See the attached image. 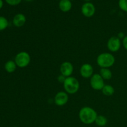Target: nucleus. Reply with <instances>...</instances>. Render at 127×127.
<instances>
[{"label":"nucleus","instance_id":"1","mask_svg":"<svg viewBox=\"0 0 127 127\" xmlns=\"http://www.w3.org/2000/svg\"><path fill=\"white\" fill-rule=\"evenodd\" d=\"M97 114L94 109L89 107L81 108L79 112V117L81 121L84 124H91L95 122Z\"/></svg>","mask_w":127,"mask_h":127},{"label":"nucleus","instance_id":"2","mask_svg":"<svg viewBox=\"0 0 127 127\" xmlns=\"http://www.w3.org/2000/svg\"><path fill=\"white\" fill-rule=\"evenodd\" d=\"M96 61L97 64L101 68H109L114 65L115 59L111 53H102L98 56Z\"/></svg>","mask_w":127,"mask_h":127},{"label":"nucleus","instance_id":"3","mask_svg":"<svg viewBox=\"0 0 127 127\" xmlns=\"http://www.w3.org/2000/svg\"><path fill=\"white\" fill-rule=\"evenodd\" d=\"M63 86L66 93L69 94H74L79 90V82L74 77H67L63 83Z\"/></svg>","mask_w":127,"mask_h":127},{"label":"nucleus","instance_id":"4","mask_svg":"<svg viewBox=\"0 0 127 127\" xmlns=\"http://www.w3.org/2000/svg\"><path fill=\"white\" fill-rule=\"evenodd\" d=\"M14 62L17 66L25 68L31 62V56L27 52H21L16 55Z\"/></svg>","mask_w":127,"mask_h":127},{"label":"nucleus","instance_id":"5","mask_svg":"<svg viewBox=\"0 0 127 127\" xmlns=\"http://www.w3.org/2000/svg\"><path fill=\"white\" fill-rule=\"evenodd\" d=\"M90 84L92 88L96 91L102 90L105 86L104 79L99 74H94L92 76L91 78Z\"/></svg>","mask_w":127,"mask_h":127},{"label":"nucleus","instance_id":"6","mask_svg":"<svg viewBox=\"0 0 127 127\" xmlns=\"http://www.w3.org/2000/svg\"><path fill=\"white\" fill-rule=\"evenodd\" d=\"M95 8L94 5L90 2H86L81 6V12L86 17H91L95 14Z\"/></svg>","mask_w":127,"mask_h":127},{"label":"nucleus","instance_id":"7","mask_svg":"<svg viewBox=\"0 0 127 127\" xmlns=\"http://www.w3.org/2000/svg\"><path fill=\"white\" fill-rule=\"evenodd\" d=\"M121 47V41L118 37H112L107 42V48L112 52H116L120 50Z\"/></svg>","mask_w":127,"mask_h":127},{"label":"nucleus","instance_id":"8","mask_svg":"<svg viewBox=\"0 0 127 127\" xmlns=\"http://www.w3.org/2000/svg\"><path fill=\"white\" fill-rule=\"evenodd\" d=\"M68 93L66 92L60 91L57 93L54 98L55 103L58 106H63L66 104H67L68 101Z\"/></svg>","mask_w":127,"mask_h":127},{"label":"nucleus","instance_id":"9","mask_svg":"<svg viewBox=\"0 0 127 127\" xmlns=\"http://www.w3.org/2000/svg\"><path fill=\"white\" fill-rule=\"evenodd\" d=\"M74 67L73 64L69 62H63L60 66V72L62 75L65 77H69L73 74Z\"/></svg>","mask_w":127,"mask_h":127},{"label":"nucleus","instance_id":"10","mask_svg":"<svg viewBox=\"0 0 127 127\" xmlns=\"http://www.w3.org/2000/svg\"><path fill=\"white\" fill-rule=\"evenodd\" d=\"M94 73V69L93 66L89 63L83 64L80 68V74L82 77L84 78H91Z\"/></svg>","mask_w":127,"mask_h":127},{"label":"nucleus","instance_id":"11","mask_svg":"<svg viewBox=\"0 0 127 127\" xmlns=\"http://www.w3.org/2000/svg\"><path fill=\"white\" fill-rule=\"evenodd\" d=\"M26 22V17L23 14H17L14 17L12 20V23L14 26L17 27H21L25 24Z\"/></svg>","mask_w":127,"mask_h":127},{"label":"nucleus","instance_id":"12","mask_svg":"<svg viewBox=\"0 0 127 127\" xmlns=\"http://www.w3.org/2000/svg\"><path fill=\"white\" fill-rule=\"evenodd\" d=\"M58 6H59L60 9L62 12H68L70 11L72 7L71 1L69 0H60Z\"/></svg>","mask_w":127,"mask_h":127},{"label":"nucleus","instance_id":"13","mask_svg":"<svg viewBox=\"0 0 127 127\" xmlns=\"http://www.w3.org/2000/svg\"><path fill=\"white\" fill-rule=\"evenodd\" d=\"M16 67H17V65H16V63H15L14 61L9 60L8 62H6L4 64V69L7 73H13L16 69Z\"/></svg>","mask_w":127,"mask_h":127},{"label":"nucleus","instance_id":"14","mask_svg":"<svg viewBox=\"0 0 127 127\" xmlns=\"http://www.w3.org/2000/svg\"><path fill=\"white\" fill-rule=\"evenodd\" d=\"M100 76L105 80L110 79L112 77V73L109 68H101L100 70Z\"/></svg>","mask_w":127,"mask_h":127},{"label":"nucleus","instance_id":"15","mask_svg":"<svg viewBox=\"0 0 127 127\" xmlns=\"http://www.w3.org/2000/svg\"><path fill=\"white\" fill-rule=\"evenodd\" d=\"M101 91L104 95L106 96H111L115 93L114 87L110 85H105Z\"/></svg>","mask_w":127,"mask_h":127},{"label":"nucleus","instance_id":"16","mask_svg":"<svg viewBox=\"0 0 127 127\" xmlns=\"http://www.w3.org/2000/svg\"><path fill=\"white\" fill-rule=\"evenodd\" d=\"M95 122L98 126L104 127L107 124V119L104 115H97L95 120Z\"/></svg>","mask_w":127,"mask_h":127},{"label":"nucleus","instance_id":"17","mask_svg":"<svg viewBox=\"0 0 127 127\" xmlns=\"http://www.w3.org/2000/svg\"><path fill=\"white\" fill-rule=\"evenodd\" d=\"M8 21L6 17L0 16V31H4L8 26Z\"/></svg>","mask_w":127,"mask_h":127},{"label":"nucleus","instance_id":"18","mask_svg":"<svg viewBox=\"0 0 127 127\" xmlns=\"http://www.w3.org/2000/svg\"><path fill=\"white\" fill-rule=\"evenodd\" d=\"M119 6L122 11L127 12V0H119Z\"/></svg>","mask_w":127,"mask_h":127},{"label":"nucleus","instance_id":"19","mask_svg":"<svg viewBox=\"0 0 127 127\" xmlns=\"http://www.w3.org/2000/svg\"><path fill=\"white\" fill-rule=\"evenodd\" d=\"M5 1L8 4L11 5V6H16L21 3L22 0H5Z\"/></svg>","mask_w":127,"mask_h":127},{"label":"nucleus","instance_id":"20","mask_svg":"<svg viewBox=\"0 0 127 127\" xmlns=\"http://www.w3.org/2000/svg\"><path fill=\"white\" fill-rule=\"evenodd\" d=\"M66 78V77H65L64 76L61 74V75H60L58 77V81L60 82V83H63V84L64 82L65 81Z\"/></svg>","mask_w":127,"mask_h":127},{"label":"nucleus","instance_id":"21","mask_svg":"<svg viewBox=\"0 0 127 127\" xmlns=\"http://www.w3.org/2000/svg\"><path fill=\"white\" fill-rule=\"evenodd\" d=\"M122 43H123V45H124V47L125 48V49L127 50V35L125 36V37L124 38V39H123Z\"/></svg>","mask_w":127,"mask_h":127},{"label":"nucleus","instance_id":"22","mask_svg":"<svg viewBox=\"0 0 127 127\" xmlns=\"http://www.w3.org/2000/svg\"><path fill=\"white\" fill-rule=\"evenodd\" d=\"M125 35H124V32H120V33L118 34V38H120V39H122V38H123L124 39V38L125 37Z\"/></svg>","mask_w":127,"mask_h":127},{"label":"nucleus","instance_id":"23","mask_svg":"<svg viewBox=\"0 0 127 127\" xmlns=\"http://www.w3.org/2000/svg\"><path fill=\"white\" fill-rule=\"evenodd\" d=\"M2 6H3V1L2 0H0V9L2 8Z\"/></svg>","mask_w":127,"mask_h":127},{"label":"nucleus","instance_id":"24","mask_svg":"<svg viewBox=\"0 0 127 127\" xmlns=\"http://www.w3.org/2000/svg\"><path fill=\"white\" fill-rule=\"evenodd\" d=\"M24 1H27V2H31V1H32L33 0H24Z\"/></svg>","mask_w":127,"mask_h":127},{"label":"nucleus","instance_id":"25","mask_svg":"<svg viewBox=\"0 0 127 127\" xmlns=\"http://www.w3.org/2000/svg\"><path fill=\"white\" fill-rule=\"evenodd\" d=\"M84 1H85L86 2H89V1H90L91 0H84Z\"/></svg>","mask_w":127,"mask_h":127},{"label":"nucleus","instance_id":"26","mask_svg":"<svg viewBox=\"0 0 127 127\" xmlns=\"http://www.w3.org/2000/svg\"><path fill=\"white\" fill-rule=\"evenodd\" d=\"M69 1H73V0H69Z\"/></svg>","mask_w":127,"mask_h":127},{"label":"nucleus","instance_id":"27","mask_svg":"<svg viewBox=\"0 0 127 127\" xmlns=\"http://www.w3.org/2000/svg\"></svg>","mask_w":127,"mask_h":127},{"label":"nucleus","instance_id":"28","mask_svg":"<svg viewBox=\"0 0 127 127\" xmlns=\"http://www.w3.org/2000/svg\"></svg>","mask_w":127,"mask_h":127}]
</instances>
